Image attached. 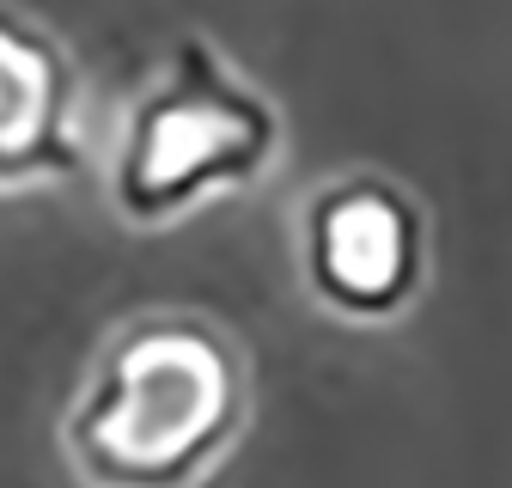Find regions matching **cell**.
I'll list each match as a JSON object with an SVG mask.
<instances>
[{
    "mask_svg": "<svg viewBox=\"0 0 512 488\" xmlns=\"http://www.w3.org/2000/svg\"><path fill=\"white\" fill-rule=\"evenodd\" d=\"M427 208L384 171H342L299 208V275L342 324H391L427 287Z\"/></svg>",
    "mask_w": 512,
    "mask_h": 488,
    "instance_id": "3",
    "label": "cell"
},
{
    "mask_svg": "<svg viewBox=\"0 0 512 488\" xmlns=\"http://www.w3.org/2000/svg\"><path fill=\"white\" fill-rule=\"evenodd\" d=\"M281 147V104L244 80L202 31H183L122 116L110 214L135 232H159L220 196L256 190L281 165Z\"/></svg>",
    "mask_w": 512,
    "mask_h": 488,
    "instance_id": "2",
    "label": "cell"
},
{
    "mask_svg": "<svg viewBox=\"0 0 512 488\" xmlns=\"http://www.w3.org/2000/svg\"><path fill=\"white\" fill-rule=\"evenodd\" d=\"M80 61L37 13L0 0V196L68 183L86 165Z\"/></svg>",
    "mask_w": 512,
    "mask_h": 488,
    "instance_id": "4",
    "label": "cell"
},
{
    "mask_svg": "<svg viewBox=\"0 0 512 488\" xmlns=\"http://www.w3.org/2000/svg\"><path fill=\"white\" fill-rule=\"evenodd\" d=\"M250 427V360L208 312H141L104 336L61 409L80 488H202Z\"/></svg>",
    "mask_w": 512,
    "mask_h": 488,
    "instance_id": "1",
    "label": "cell"
}]
</instances>
